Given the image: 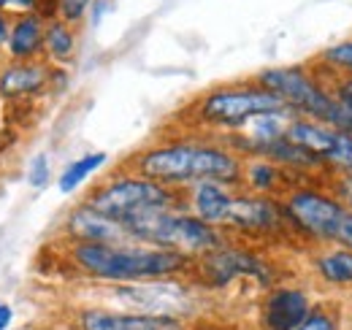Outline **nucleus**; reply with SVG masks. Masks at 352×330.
I'll return each mask as SVG.
<instances>
[{
  "label": "nucleus",
  "mask_w": 352,
  "mask_h": 330,
  "mask_svg": "<svg viewBox=\"0 0 352 330\" xmlns=\"http://www.w3.org/2000/svg\"><path fill=\"white\" fill-rule=\"evenodd\" d=\"M109 11H111V0H95V3L89 6V14H87L89 22H92V25H100V19H103Z\"/></svg>",
  "instance_id": "nucleus-31"
},
{
  "label": "nucleus",
  "mask_w": 352,
  "mask_h": 330,
  "mask_svg": "<svg viewBox=\"0 0 352 330\" xmlns=\"http://www.w3.org/2000/svg\"><path fill=\"white\" fill-rule=\"evenodd\" d=\"M311 271L325 287L352 289V249L336 244L320 249L311 257Z\"/></svg>",
  "instance_id": "nucleus-19"
},
{
  "label": "nucleus",
  "mask_w": 352,
  "mask_h": 330,
  "mask_svg": "<svg viewBox=\"0 0 352 330\" xmlns=\"http://www.w3.org/2000/svg\"><path fill=\"white\" fill-rule=\"evenodd\" d=\"M225 233L241 239H282L293 236L285 219V208L279 198L271 195H252L247 190H236L233 206L225 222Z\"/></svg>",
  "instance_id": "nucleus-10"
},
{
  "label": "nucleus",
  "mask_w": 352,
  "mask_h": 330,
  "mask_svg": "<svg viewBox=\"0 0 352 330\" xmlns=\"http://www.w3.org/2000/svg\"><path fill=\"white\" fill-rule=\"evenodd\" d=\"M76 330H192L190 322L174 317H152L122 311L111 306H82L76 311Z\"/></svg>",
  "instance_id": "nucleus-15"
},
{
  "label": "nucleus",
  "mask_w": 352,
  "mask_h": 330,
  "mask_svg": "<svg viewBox=\"0 0 352 330\" xmlns=\"http://www.w3.org/2000/svg\"><path fill=\"white\" fill-rule=\"evenodd\" d=\"M252 79L274 92L296 117L352 133V109L342 98H336L328 76L311 65H276L255 74Z\"/></svg>",
  "instance_id": "nucleus-3"
},
{
  "label": "nucleus",
  "mask_w": 352,
  "mask_h": 330,
  "mask_svg": "<svg viewBox=\"0 0 352 330\" xmlns=\"http://www.w3.org/2000/svg\"><path fill=\"white\" fill-rule=\"evenodd\" d=\"M201 292L204 289L195 287L187 276H176V279L109 285L106 298L114 303L111 309L152 314V317H174V320L190 322L204 309V295Z\"/></svg>",
  "instance_id": "nucleus-7"
},
{
  "label": "nucleus",
  "mask_w": 352,
  "mask_h": 330,
  "mask_svg": "<svg viewBox=\"0 0 352 330\" xmlns=\"http://www.w3.org/2000/svg\"><path fill=\"white\" fill-rule=\"evenodd\" d=\"M325 187L333 192V198H336L342 206L347 208V211H352V170H344V173H328Z\"/></svg>",
  "instance_id": "nucleus-24"
},
{
  "label": "nucleus",
  "mask_w": 352,
  "mask_h": 330,
  "mask_svg": "<svg viewBox=\"0 0 352 330\" xmlns=\"http://www.w3.org/2000/svg\"><path fill=\"white\" fill-rule=\"evenodd\" d=\"M317 71H320V68H317ZM320 74H322V71H320ZM325 76H328V74H325ZM328 82L333 87L336 98H342L352 109V76H328Z\"/></svg>",
  "instance_id": "nucleus-28"
},
{
  "label": "nucleus",
  "mask_w": 352,
  "mask_h": 330,
  "mask_svg": "<svg viewBox=\"0 0 352 330\" xmlns=\"http://www.w3.org/2000/svg\"><path fill=\"white\" fill-rule=\"evenodd\" d=\"M8 30H11V16L0 11V52H3V46L8 41Z\"/></svg>",
  "instance_id": "nucleus-33"
},
{
  "label": "nucleus",
  "mask_w": 352,
  "mask_h": 330,
  "mask_svg": "<svg viewBox=\"0 0 352 330\" xmlns=\"http://www.w3.org/2000/svg\"><path fill=\"white\" fill-rule=\"evenodd\" d=\"M236 190L239 187H228V184H220V182H201V184L184 190L182 201H184V208L190 214H195L198 219L225 230V222H228V214H230V206H233Z\"/></svg>",
  "instance_id": "nucleus-16"
},
{
  "label": "nucleus",
  "mask_w": 352,
  "mask_h": 330,
  "mask_svg": "<svg viewBox=\"0 0 352 330\" xmlns=\"http://www.w3.org/2000/svg\"><path fill=\"white\" fill-rule=\"evenodd\" d=\"M0 11L14 16H25V14H38V0H0Z\"/></svg>",
  "instance_id": "nucleus-27"
},
{
  "label": "nucleus",
  "mask_w": 352,
  "mask_h": 330,
  "mask_svg": "<svg viewBox=\"0 0 352 330\" xmlns=\"http://www.w3.org/2000/svg\"><path fill=\"white\" fill-rule=\"evenodd\" d=\"M314 65L328 76H352V38L322 49L314 57Z\"/></svg>",
  "instance_id": "nucleus-22"
},
{
  "label": "nucleus",
  "mask_w": 352,
  "mask_h": 330,
  "mask_svg": "<svg viewBox=\"0 0 352 330\" xmlns=\"http://www.w3.org/2000/svg\"><path fill=\"white\" fill-rule=\"evenodd\" d=\"M52 179V165H49V157L46 155H36L30 165H28V182L33 190H44Z\"/></svg>",
  "instance_id": "nucleus-26"
},
{
  "label": "nucleus",
  "mask_w": 352,
  "mask_h": 330,
  "mask_svg": "<svg viewBox=\"0 0 352 330\" xmlns=\"http://www.w3.org/2000/svg\"><path fill=\"white\" fill-rule=\"evenodd\" d=\"M187 279L201 289H225L239 279H252L261 287L271 289L276 287L279 271L261 252L239 247L236 241H228L225 247L192 260V271Z\"/></svg>",
  "instance_id": "nucleus-9"
},
{
  "label": "nucleus",
  "mask_w": 352,
  "mask_h": 330,
  "mask_svg": "<svg viewBox=\"0 0 352 330\" xmlns=\"http://www.w3.org/2000/svg\"><path fill=\"white\" fill-rule=\"evenodd\" d=\"M44 33L46 22L38 14H25L11 19L8 41L3 46V57L14 63H28V60H44Z\"/></svg>",
  "instance_id": "nucleus-17"
},
{
  "label": "nucleus",
  "mask_w": 352,
  "mask_h": 330,
  "mask_svg": "<svg viewBox=\"0 0 352 330\" xmlns=\"http://www.w3.org/2000/svg\"><path fill=\"white\" fill-rule=\"evenodd\" d=\"M296 330H344V317L336 306L314 303L311 311L307 314V320Z\"/></svg>",
  "instance_id": "nucleus-23"
},
{
  "label": "nucleus",
  "mask_w": 352,
  "mask_h": 330,
  "mask_svg": "<svg viewBox=\"0 0 352 330\" xmlns=\"http://www.w3.org/2000/svg\"><path fill=\"white\" fill-rule=\"evenodd\" d=\"M60 233L65 244H131V236L120 219L106 217L85 201L68 208Z\"/></svg>",
  "instance_id": "nucleus-12"
},
{
  "label": "nucleus",
  "mask_w": 352,
  "mask_h": 330,
  "mask_svg": "<svg viewBox=\"0 0 352 330\" xmlns=\"http://www.w3.org/2000/svg\"><path fill=\"white\" fill-rule=\"evenodd\" d=\"M279 201L293 236L328 247L336 241L347 208L333 198V192L325 184H293Z\"/></svg>",
  "instance_id": "nucleus-8"
},
{
  "label": "nucleus",
  "mask_w": 352,
  "mask_h": 330,
  "mask_svg": "<svg viewBox=\"0 0 352 330\" xmlns=\"http://www.w3.org/2000/svg\"><path fill=\"white\" fill-rule=\"evenodd\" d=\"M11 322H14V309L6 300H0V330H8Z\"/></svg>",
  "instance_id": "nucleus-32"
},
{
  "label": "nucleus",
  "mask_w": 352,
  "mask_h": 330,
  "mask_svg": "<svg viewBox=\"0 0 352 330\" xmlns=\"http://www.w3.org/2000/svg\"><path fill=\"white\" fill-rule=\"evenodd\" d=\"M296 173L285 170L282 165L271 163L265 157H250L244 160L241 170V190L252 192V195H271V198H282L296 182Z\"/></svg>",
  "instance_id": "nucleus-18"
},
{
  "label": "nucleus",
  "mask_w": 352,
  "mask_h": 330,
  "mask_svg": "<svg viewBox=\"0 0 352 330\" xmlns=\"http://www.w3.org/2000/svg\"><path fill=\"white\" fill-rule=\"evenodd\" d=\"M95 0H57V19H63V22H68V25H79V22H85L89 14V6H92Z\"/></svg>",
  "instance_id": "nucleus-25"
},
{
  "label": "nucleus",
  "mask_w": 352,
  "mask_h": 330,
  "mask_svg": "<svg viewBox=\"0 0 352 330\" xmlns=\"http://www.w3.org/2000/svg\"><path fill=\"white\" fill-rule=\"evenodd\" d=\"M106 163H109V155H106V152H87V155H82V157H74L71 163L63 168L60 179H57V190H60L63 195L76 192L89 176H95Z\"/></svg>",
  "instance_id": "nucleus-21"
},
{
  "label": "nucleus",
  "mask_w": 352,
  "mask_h": 330,
  "mask_svg": "<svg viewBox=\"0 0 352 330\" xmlns=\"http://www.w3.org/2000/svg\"><path fill=\"white\" fill-rule=\"evenodd\" d=\"M314 300L298 285H276L265 292L263 303L258 309V328L261 330H296L307 314L311 311Z\"/></svg>",
  "instance_id": "nucleus-14"
},
{
  "label": "nucleus",
  "mask_w": 352,
  "mask_h": 330,
  "mask_svg": "<svg viewBox=\"0 0 352 330\" xmlns=\"http://www.w3.org/2000/svg\"><path fill=\"white\" fill-rule=\"evenodd\" d=\"M68 82H71V74L68 68H60V65H52V74H49V92L52 95H60L68 89Z\"/></svg>",
  "instance_id": "nucleus-29"
},
{
  "label": "nucleus",
  "mask_w": 352,
  "mask_h": 330,
  "mask_svg": "<svg viewBox=\"0 0 352 330\" xmlns=\"http://www.w3.org/2000/svg\"><path fill=\"white\" fill-rule=\"evenodd\" d=\"M76 28L63 19H49L44 33V60L49 65L68 68L76 60Z\"/></svg>",
  "instance_id": "nucleus-20"
},
{
  "label": "nucleus",
  "mask_w": 352,
  "mask_h": 330,
  "mask_svg": "<svg viewBox=\"0 0 352 330\" xmlns=\"http://www.w3.org/2000/svg\"><path fill=\"white\" fill-rule=\"evenodd\" d=\"M276 111H290V109L255 79H241V82L217 84V87L201 92L187 106L184 122L201 127L212 135H225V133L241 130L255 117L276 114Z\"/></svg>",
  "instance_id": "nucleus-4"
},
{
  "label": "nucleus",
  "mask_w": 352,
  "mask_h": 330,
  "mask_svg": "<svg viewBox=\"0 0 352 330\" xmlns=\"http://www.w3.org/2000/svg\"><path fill=\"white\" fill-rule=\"evenodd\" d=\"M6 114H3V103H0V144H3V135H6Z\"/></svg>",
  "instance_id": "nucleus-34"
},
{
  "label": "nucleus",
  "mask_w": 352,
  "mask_h": 330,
  "mask_svg": "<svg viewBox=\"0 0 352 330\" xmlns=\"http://www.w3.org/2000/svg\"><path fill=\"white\" fill-rule=\"evenodd\" d=\"M85 204L120 222H128L133 217L152 214V211L184 206L179 190H171L160 182H152L135 170H128L125 165L111 176L100 179L95 187H89Z\"/></svg>",
  "instance_id": "nucleus-6"
},
{
  "label": "nucleus",
  "mask_w": 352,
  "mask_h": 330,
  "mask_svg": "<svg viewBox=\"0 0 352 330\" xmlns=\"http://www.w3.org/2000/svg\"><path fill=\"white\" fill-rule=\"evenodd\" d=\"M128 170H135L171 190H190L201 182H220L241 187L244 160L222 141L220 135H176L157 138L125 160Z\"/></svg>",
  "instance_id": "nucleus-1"
},
{
  "label": "nucleus",
  "mask_w": 352,
  "mask_h": 330,
  "mask_svg": "<svg viewBox=\"0 0 352 330\" xmlns=\"http://www.w3.org/2000/svg\"><path fill=\"white\" fill-rule=\"evenodd\" d=\"M122 225H125L131 241H135V244L176 249V252H182L192 260H198V257H204L214 249L225 247L228 241H233L222 228H214V225L198 219L184 206L141 214V217H133Z\"/></svg>",
  "instance_id": "nucleus-5"
},
{
  "label": "nucleus",
  "mask_w": 352,
  "mask_h": 330,
  "mask_svg": "<svg viewBox=\"0 0 352 330\" xmlns=\"http://www.w3.org/2000/svg\"><path fill=\"white\" fill-rule=\"evenodd\" d=\"M296 146L307 149L320 163L328 168V173H344L352 170V133L336 130L331 124L314 122L307 117H293L285 133Z\"/></svg>",
  "instance_id": "nucleus-11"
},
{
  "label": "nucleus",
  "mask_w": 352,
  "mask_h": 330,
  "mask_svg": "<svg viewBox=\"0 0 352 330\" xmlns=\"http://www.w3.org/2000/svg\"><path fill=\"white\" fill-rule=\"evenodd\" d=\"M3 63H6V57H3V52H0V65H3Z\"/></svg>",
  "instance_id": "nucleus-35"
},
{
  "label": "nucleus",
  "mask_w": 352,
  "mask_h": 330,
  "mask_svg": "<svg viewBox=\"0 0 352 330\" xmlns=\"http://www.w3.org/2000/svg\"><path fill=\"white\" fill-rule=\"evenodd\" d=\"M52 65L46 60L14 63L6 60L0 65V103L3 106H25L49 92Z\"/></svg>",
  "instance_id": "nucleus-13"
},
{
  "label": "nucleus",
  "mask_w": 352,
  "mask_h": 330,
  "mask_svg": "<svg viewBox=\"0 0 352 330\" xmlns=\"http://www.w3.org/2000/svg\"><path fill=\"white\" fill-rule=\"evenodd\" d=\"M336 247H347L352 249V211L344 214V219H342V225H339V233H336V241H333Z\"/></svg>",
  "instance_id": "nucleus-30"
},
{
  "label": "nucleus",
  "mask_w": 352,
  "mask_h": 330,
  "mask_svg": "<svg viewBox=\"0 0 352 330\" xmlns=\"http://www.w3.org/2000/svg\"><path fill=\"white\" fill-rule=\"evenodd\" d=\"M65 263L89 282L131 285L190 276L192 257L146 244H65Z\"/></svg>",
  "instance_id": "nucleus-2"
}]
</instances>
